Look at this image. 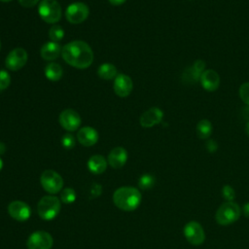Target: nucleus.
<instances>
[{
    "mask_svg": "<svg viewBox=\"0 0 249 249\" xmlns=\"http://www.w3.org/2000/svg\"><path fill=\"white\" fill-rule=\"evenodd\" d=\"M107 160L101 155H93L88 160V168L93 174H102L107 168Z\"/></svg>",
    "mask_w": 249,
    "mask_h": 249,
    "instance_id": "6ab92c4d",
    "label": "nucleus"
},
{
    "mask_svg": "<svg viewBox=\"0 0 249 249\" xmlns=\"http://www.w3.org/2000/svg\"><path fill=\"white\" fill-rule=\"evenodd\" d=\"M239 96L241 100L249 106V82L243 83L239 88Z\"/></svg>",
    "mask_w": 249,
    "mask_h": 249,
    "instance_id": "c85d7f7f",
    "label": "nucleus"
},
{
    "mask_svg": "<svg viewBox=\"0 0 249 249\" xmlns=\"http://www.w3.org/2000/svg\"><path fill=\"white\" fill-rule=\"evenodd\" d=\"M8 213L13 219L18 222H24L29 219L31 208L22 200H14L8 205Z\"/></svg>",
    "mask_w": 249,
    "mask_h": 249,
    "instance_id": "f8f14e48",
    "label": "nucleus"
},
{
    "mask_svg": "<svg viewBox=\"0 0 249 249\" xmlns=\"http://www.w3.org/2000/svg\"><path fill=\"white\" fill-rule=\"evenodd\" d=\"M222 195H223V197L227 199V201H232L235 196V192L231 186L225 185L222 189Z\"/></svg>",
    "mask_w": 249,
    "mask_h": 249,
    "instance_id": "c756f323",
    "label": "nucleus"
},
{
    "mask_svg": "<svg viewBox=\"0 0 249 249\" xmlns=\"http://www.w3.org/2000/svg\"><path fill=\"white\" fill-rule=\"evenodd\" d=\"M53 244V236L45 231H36L32 232L26 241L28 249H51Z\"/></svg>",
    "mask_w": 249,
    "mask_h": 249,
    "instance_id": "6e6552de",
    "label": "nucleus"
},
{
    "mask_svg": "<svg viewBox=\"0 0 249 249\" xmlns=\"http://www.w3.org/2000/svg\"><path fill=\"white\" fill-rule=\"evenodd\" d=\"M61 56L72 67L86 69L93 61V53L88 43L82 40H74L62 47Z\"/></svg>",
    "mask_w": 249,
    "mask_h": 249,
    "instance_id": "f257e3e1",
    "label": "nucleus"
},
{
    "mask_svg": "<svg viewBox=\"0 0 249 249\" xmlns=\"http://www.w3.org/2000/svg\"><path fill=\"white\" fill-rule=\"evenodd\" d=\"M2 167H3V160H2V159L0 158V170L2 169Z\"/></svg>",
    "mask_w": 249,
    "mask_h": 249,
    "instance_id": "58836bf2",
    "label": "nucleus"
},
{
    "mask_svg": "<svg viewBox=\"0 0 249 249\" xmlns=\"http://www.w3.org/2000/svg\"><path fill=\"white\" fill-rule=\"evenodd\" d=\"M0 49H1V41H0Z\"/></svg>",
    "mask_w": 249,
    "mask_h": 249,
    "instance_id": "a19ab883",
    "label": "nucleus"
},
{
    "mask_svg": "<svg viewBox=\"0 0 249 249\" xmlns=\"http://www.w3.org/2000/svg\"><path fill=\"white\" fill-rule=\"evenodd\" d=\"M77 139L85 147H90L98 141V132L91 126H84L77 132Z\"/></svg>",
    "mask_w": 249,
    "mask_h": 249,
    "instance_id": "dca6fc26",
    "label": "nucleus"
},
{
    "mask_svg": "<svg viewBox=\"0 0 249 249\" xmlns=\"http://www.w3.org/2000/svg\"><path fill=\"white\" fill-rule=\"evenodd\" d=\"M162 118H163V112L158 107H152L141 115L139 122L142 127L150 128L160 124Z\"/></svg>",
    "mask_w": 249,
    "mask_h": 249,
    "instance_id": "4468645a",
    "label": "nucleus"
},
{
    "mask_svg": "<svg viewBox=\"0 0 249 249\" xmlns=\"http://www.w3.org/2000/svg\"><path fill=\"white\" fill-rule=\"evenodd\" d=\"M97 75L103 80H112L115 79L118 75L117 68L112 63H102L97 69Z\"/></svg>",
    "mask_w": 249,
    "mask_h": 249,
    "instance_id": "412c9836",
    "label": "nucleus"
},
{
    "mask_svg": "<svg viewBox=\"0 0 249 249\" xmlns=\"http://www.w3.org/2000/svg\"><path fill=\"white\" fill-rule=\"evenodd\" d=\"M142 196L138 189L131 186H124L113 194L114 204L123 211H133L141 203Z\"/></svg>",
    "mask_w": 249,
    "mask_h": 249,
    "instance_id": "f03ea898",
    "label": "nucleus"
},
{
    "mask_svg": "<svg viewBox=\"0 0 249 249\" xmlns=\"http://www.w3.org/2000/svg\"><path fill=\"white\" fill-rule=\"evenodd\" d=\"M60 199L53 195L43 196L37 204V212L40 218L46 221L53 220L60 211Z\"/></svg>",
    "mask_w": 249,
    "mask_h": 249,
    "instance_id": "7ed1b4c3",
    "label": "nucleus"
},
{
    "mask_svg": "<svg viewBox=\"0 0 249 249\" xmlns=\"http://www.w3.org/2000/svg\"><path fill=\"white\" fill-rule=\"evenodd\" d=\"M61 145L64 149L70 150L75 146V138L71 133H66L61 138Z\"/></svg>",
    "mask_w": 249,
    "mask_h": 249,
    "instance_id": "cd10ccee",
    "label": "nucleus"
},
{
    "mask_svg": "<svg viewBox=\"0 0 249 249\" xmlns=\"http://www.w3.org/2000/svg\"><path fill=\"white\" fill-rule=\"evenodd\" d=\"M113 89L119 97H126L130 94L133 89V83L129 76L125 74H118L114 79Z\"/></svg>",
    "mask_w": 249,
    "mask_h": 249,
    "instance_id": "ddd939ff",
    "label": "nucleus"
},
{
    "mask_svg": "<svg viewBox=\"0 0 249 249\" xmlns=\"http://www.w3.org/2000/svg\"><path fill=\"white\" fill-rule=\"evenodd\" d=\"M1 2H10V1H12V0H0Z\"/></svg>",
    "mask_w": 249,
    "mask_h": 249,
    "instance_id": "ea45409f",
    "label": "nucleus"
},
{
    "mask_svg": "<svg viewBox=\"0 0 249 249\" xmlns=\"http://www.w3.org/2000/svg\"><path fill=\"white\" fill-rule=\"evenodd\" d=\"M102 192V188L99 184H93L91 189H90V193L92 195V196H99L101 195Z\"/></svg>",
    "mask_w": 249,
    "mask_h": 249,
    "instance_id": "72a5a7b5",
    "label": "nucleus"
},
{
    "mask_svg": "<svg viewBox=\"0 0 249 249\" xmlns=\"http://www.w3.org/2000/svg\"><path fill=\"white\" fill-rule=\"evenodd\" d=\"M212 133V124L210 121L203 119L196 125V134L200 139L208 138Z\"/></svg>",
    "mask_w": 249,
    "mask_h": 249,
    "instance_id": "4be33fe9",
    "label": "nucleus"
},
{
    "mask_svg": "<svg viewBox=\"0 0 249 249\" xmlns=\"http://www.w3.org/2000/svg\"><path fill=\"white\" fill-rule=\"evenodd\" d=\"M27 59L28 53L23 48H15L6 56L5 66L11 71H18L26 64Z\"/></svg>",
    "mask_w": 249,
    "mask_h": 249,
    "instance_id": "1a4fd4ad",
    "label": "nucleus"
},
{
    "mask_svg": "<svg viewBox=\"0 0 249 249\" xmlns=\"http://www.w3.org/2000/svg\"><path fill=\"white\" fill-rule=\"evenodd\" d=\"M193 68L199 74H202L204 72V68H205V62L202 59H197L195 61Z\"/></svg>",
    "mask_w": 249,
    "mask_h": 249,
    "instance_id": "7c9ffc66",
    "label": "nucleus"
},
{
    "mask_svg": "<svg viewBox=\"0 0 249 249\" xmlns=\"http://www.w3.org/2000/svg\"><path fill=\"white\" fill-rule=\"evenodd\" d=\"M40 18L47 23H56L61 18V7L56 0H41L38 6Z\"/></svg>",
    "mask_w": 249,
    "mask_h": 249,
    "instance_id": "39448f33",
    "label": "nucleus"
},
{
    "mask_svg": "<svg viewBox=\"0 0 249 249\" xmlns=\"http://www.w3.org/2000/svg\"><path fill=\"white\" fill-rule=\"evenodd\" d=\"M108 1L111 5H114V6H120L126 2V0H108Z\"/></svg>",
    "mask_w": 249,
    "mask_h": 249,
    "instance_id": "c9c22d12",
    "label": "nucleus"
},
{
    "mask_svg": "<svg viewBox=\"0 0 249 249\" xmlns=\"http://www.w3.org/2000/svg\"><path fill=\"white\" fill-rule=\"evenodd\" d=\"M40 0H18V3L25 8H32L39 3Z\"/></svg>",
    "mask_w": 249,
    "mask_h": 249,
    "instance_id": "473e14b6",
    "label": "nucleus"
},
{
    "mask_svg": "<svg viewBox=\"0 0 249 249\" xmlns=\"http://www.w3.org/2000/svg\"><path fill=\"white\" fill-rule=\"evenodd\" d=\"M183 232L186 239L193 245H200L204 242V230L201 225L196 221H191L187 223L184 227Z\"/></svg>",
    "mask_w": 249,
    "mask_h": 249,
    "instance_id": "9b49d317",
    "label": "nucleus"
},
{
    "mask_svg": "<svg viewBox=\"0 0 249 249\" xmlns=\"http://www.w3.org/2000/svg\"><path fill=\"white\" fill-rule=\"evenodd\" d=\"M5 152H6V145L0 141V156L5 154Z\"/></svg>",
    "mask_w": 249,
    "mask_h": 249,
    "instance_id": "e433bc0d",
    "label": "nucleus"
},
{
    "mask_svg": "<svg viewBox=\"0 0 249 249\" xmlns=\"http://www.w3.org/2000/svg\"><path fill=\"white\" fill-rule=\"evenodd\" d=\"M45 76L48 80L52 82H56L61 79L63 75V69L62 67L55 62H50L45 67Z\"/></svg>",
    "mask_w": 249,
    "mask_h": 249,
    "instance_id": "aec40b11",
    "label": "nucleus"
},
{
    "mask_svg": "<svg viewBox=\"0 0 249 249\" xmlns=\"http://www.w3.org/2000/svg\"><path fill=\"white\" fill-rule=\"evenodd\" d=\"M127 160V152L123 147H115L108 155L107 162L115 169L123 167Z\"/></svg>",
    "mask_w": 249,
    "mask_h": 249,
    "instance_id": "2eb2a0df",
    "label": "nucleus"
},
{
    "mask_svg": "<svg viewBox=\"0 0 249 249\" xmlns=\"http://www.w3.org/2000/svg\"><path fill=\"white\" fill-rule=\"evenodd\" d=\"M89 15V9L87 4L83 2L71 3L65 11L66 19L73 24H79L85 21Z\"/></svg>",
    "mask_w": 249,
    "mask_h": 249,
    "instance_id": "0eeeda50",
    "label": "nucleus"
},
{
    "mask_svg": "<svg viewBox=\"0 0 249 249\" xmlns=\"http://www.w3.org/2000/svg\"><path fill=\"white\" fill-rule=\"evenodd\" d=\"M40 183L43 189L50 195H55L63 187L62 177L54 170L47 169L43 171L40 177Z\"/></svg>",
    "mask_w": 249,
    "mask_h": 249,
    "instance_id": "423d86ee",
    "label": "nucleus"
},
{
    "mask_svg": "<svg viewBox=\"0 0 249 249\" xmlns=\"http://www.w3.org/2000/svg\"><path fill=\"white\" fill-rule=\"evenodd\" d=\"M11 84V76L8 71L0 70V91L5 90Z\"/></svg>",
    "mask_w": 249,
    "mask_h": 249,
    "instance_id": "bb28decb",
    "label": "nucleus"
},
{
    "mask_svg": "<svg viewBox=\"0 0 249 249\" xmlns=\"http://www.w3.org/2000/svg\"><path fill=\"white\" fill-rule=\"evenodd\" d=\"M202 88L207 91H214L219 88L220 77L215 70H205L199 79Z\"/></svg>",
    "mask_w": 249,
    "mask_h": 249,
    "instance_id": "f3484780",
    "label": "nucleus"
},
{
    "mask_svg": "<svg viewBox=\"0 0 249 249\" xmlns=\"http://www.w3.org/2000/svg\"><path fill=\"white\" fill-rule=\"evenodd\" d=\"M63 37H64V29L60 25L54 24L49 29V38L51 39V41L58 43L63 39Z\"/></svg>",
    "mask_w": 249,
    "mask_h": 249,
    "instance_id": "b1692460",
    "label": "nucleus"
},
{
    "mask_svg": "<svg viewBox=\"0 0 249 249\" xmlns=\"http://www.w3.org/2000/svg\"><path fill=\"white\" fill-rule=\"evenodd\" d=\"M205 147H206V150H207L209 153H214V152H216V150L218 149V145H217L216 141H214L213 139L207 140V142H206V144H205Z\"/></svg>",
    "mask_w": 249,
    "mask_h": 249,
    "instance_id": "2f4dec72",
    "label": "nucleus"
},
{
    "mask_svg": "<svg viewBox=\"0 0 249 249\" xmlns=\"http://www.w3.org/2000/svg\"><path fill=\"white\" fill-rule=\"evenodd\" d=\"M242 212H243V215L249 219V202H246L243 207H242Z\"/></svg>",
    "mask_w": 249,
    "mask_h": 249,
    "instance_id": "f704fd0d",
    "label": "nucleus"
},
{
    "mask_svg": "<svg viewBox=\"0 0 249 249\" xmlns=\"http://www.w3.org/2000/svg\"><path fill=\"white\" fill-rule=\"evenodd\" d=\"M201 74L197 73L193 66L188 67L185 69L184 73H183V82L187 83V84H194L196 83L197 81H199Z\"/></svg>",
    "mask_w": 249,
    "mask_h": 249,
    "instance_id": "5701e85b",
    "label": "nucleus"
},
{
    "mask_svg": "<svg viewBox=\"0 0 249 249\" xmlns=\"http://www.w3.org/2000/svg\"><path fill=\"white\" fill-rule=\"evenodd\" d=\"M58 123L62 128L72 132L80 127L82 118L77 111L73 109H65L59 114Z\"/></svg>",
    "mask_w": 249,
    "mask_h": 249,
    "instance_id": "9d476101",
    "label": "nucleus"
},
{
    "mask_svg": "<svg viewBox=\"0 0 249 249\" xmlns=\"http://www.w3.org/2000/svg\"><path fill=\"white\" fill-rule=\"evenodd\" d=\"M241 209L234 201H226L220 205L215 214L216 222L221 226H228L238 220Z\"/></svg>",
    "mask_w": 249,
    "mask_h": 249,
    "instance_id": "20e7f679",
    "label": "nucleus"
},
{
    "mask_svg": "<svg viewBox=\"0 0 249 249\" xmlns=\"http://www.w3.org/2000/svg\"><path fill=\"white\" fill-rule=\"evenodd\" d=\"M60 200L66 204L73 203L76 200V192L72 188H64L60 194Z\"/></svg>",
    "mask_w": 249,
    "mask_h": 249,
    "instance_id": "a878e982",
    "label": "nucleus"
},
{
    "mask_svg": "<svg viewBox=\"0 0 249 249\" xmlns=\"http://www.w3.org/2000/svg\"><path fill=\"white\" fill-rule=\"evenodd\" d=\"M155 177L151 174H143L138 181V186L142 190H149L155 185Z\"/></svg>",
    "mask_w": 249,
    "mask_h": 249,
    "instance_id": "393cba45",
    "label": "nucleus"
},
{
    "mask_svg": "<svg viewBox=\"0 0 249 249\" xmlns=\"http://www.w3.org/2000/svg\"><path fill=\"white\" fill-rule=\"evenodd\" d=\"M61 50L62 48L58 43L48 41L42 46L40 50V54L43 59L52 61L56 59L61 54Z\"/></svg>",
    "mask_w": 249,
    "mask_h": 249,
    "instance_id": "a211bd4d",
    "label": "nucleus"
},
{
    "mask_svg": "<svg viewBox=\"0 0 249 249\" xmlns=\"http://www.w3.org/2000/svg\"><path fill=\"white\" fill-rule=\"evenodd\" d=\"M245 131H246L247 135H249V121H248V122H247V124H246V126H245Z\"/></svg>",
    "mask_w": 249,
    "mask_h": 249,
    "instance_id": "4c0bfd02",
    "label": "nucleus"
}]
</instances>
